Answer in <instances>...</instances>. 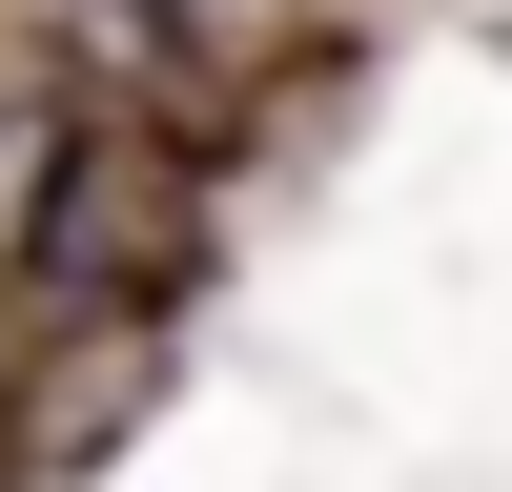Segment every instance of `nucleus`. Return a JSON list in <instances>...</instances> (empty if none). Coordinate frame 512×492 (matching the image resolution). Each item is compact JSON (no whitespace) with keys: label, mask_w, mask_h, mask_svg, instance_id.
Here are the masks:
<instances>
[{"label":"nucleus","mask_w":512,"mask_h":492,"mask_svg":"<svg viewBox=\"0 0 512 492\" xmlns=\"http://www.w3.org/2000/svg\"><path fill=\"white\" fill-rule=\"evenodd\" d=\"M41 205H62V123L21 103V123H0V267H21V226H41Z\"/></svg>","instance_id":"obj_1"}]
</instances>
